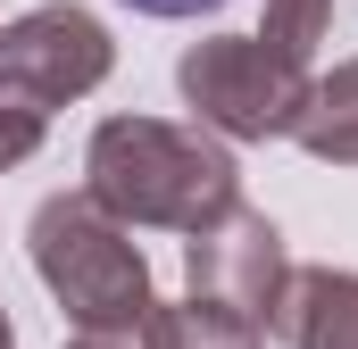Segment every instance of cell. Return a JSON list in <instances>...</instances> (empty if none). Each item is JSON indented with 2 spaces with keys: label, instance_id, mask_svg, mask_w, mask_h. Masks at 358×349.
<instances>
[{
  "label": "cell",
  "instance_id": "cell-1",
  "mask_svg": "<svg viewBox=\"0 0 358 349\" xmlns=\"http://www.w3.org/2000/svg\"><path fill=\"white\" fill-rule=\"evenodd\" d=\"M84 174V191L117 225H167V233H200L208 216L242 200L225 142L200 125H159V117H108L92 133Z\"/></svg>",
  "mask_w": 358,
  "mask_h": 349
},
{
  "label": "cell",
  "instance_id": "cell-2",
  "mask_svg": "<svg viewBox=\"0 0 358 349\" xmlns=\"http://www.w3.org/2000/svg\"><path fill=\"white\" fill-rule=\"evenodd\" d=\"M34 274L84 333H142L150 316V266L134 250V225H117L92 191H59L34 208Z\"/></svg>",
  "mask_w": 358,
  "mask_h": 349
},
{
  "label": "cell",
  "instance_id": "cell-3",
  "mask_svg": "<svg viewBox=\"0 0 358 349\" xmlns=\"http://www.w3.org/2000/svg\"><path fill=\"white\" fill-rule=\"evenodd\" d=\"M176 84H183L192 117H200L208 133L275 142V133L300 125L317 75H308V59H283L275 42H259V34H217V42H192V50H183Z\"/></svg>",
  "mask_w": 358,
  "mask_h": 349
},
{
  "label": "cell",
  "instance_id": "cell-4",
  "mask_svg": "<svg viewBox=\"0 0 358 349\" xmlns=\"http://www.w3.org/2000/svg\"><path fill=\"white\" fill-rule=\"evenodd\" d=\"M108 34H100V17L84 8H34V17H17L8 34H0V100H17V108H67V100H84L100 75H108Z\"/></svg>",
  "mask_w": 358,
  "mask_h": 349
},
{
  "label": "cell",
  "instance_id": "cell-5",
  "mask_svg": "<svg viewBox=\"0 0 358 349\" xmlns=\"http://www.w3.org/2000/svg\"><path fill=\"white\" fill-rule=\"evenodd\" d=\"M183 274H192V291L200 299H225V308H250L259 325L275 316V299H283V233H275L259 208H225V216H208L192 242H183Z\"/></svg>",
  "mask_w": 358,
  "mask_h": 349
},
{
  "label": "cell",
  "instance_id": "cell-6",
  "mask_svg": "<svg viewBox=\"0 0 358 349\" xmlns=\"http://www.w3.org/2000/svg\"><path fill=\"white\" fill-rule=\"evenodd\" d=\"M267 325L292 349H358V274H342V266L283 274V299H275Z\"/></svg>",
  "mask_w": 358,
  "mask_h": 349
},
{
  "label": "cell",
  "instance_id": "cell-7",
  "mask_svg": "<svg viewBox=\"0 0 358 349\" xmlns=\"http://www.w3.org/2000/svg\"><path fill=\"white\" fill-rule=\"evenodd\" d=\"M142 349H267V325L250 308H225V299H150L142 316Z\"/></svg>",
  "mask_w": 358,
  "mask_h": 349
},
{
  "label": "cell",
  "instance_id": "cell-8",
  "mask_svg": "<svg viewBox=\"0 0 358 349\" xmlns=\"http://www.w3.org/2000/svg\"><path fill=\"white\" fill-rule=\"evenodd\" d=\"M292 133L308 142V158H325V167H358V59H350V67H334L325 84L308 91V108H300Z\"/></svg>",
  "mask_w": 358,
  "mask_h": 349
},
{
  "label": "cell",
  "instance_id": "cell-9",
  "mask_svg": "<svg viewBox=\"0 0 358 349\" xmlns=\"http://www.w3.org/2000/svg\"><path fill=\"white\" fill-rule=\"evenodd\" d=\"M325 34H334V0H267V25H259V42H275L283 59H308Z\"/></svg>",
  "mask_w": 358,
  "mask_h": 349
},
{
  "label": "cell",
  "instance_id": "cell-10",
  "mask_svg": "<svg viewBox=\"0 0 358 349\" xmlns=\"http://www.w3.org/2000/svg\"><path fill=\"white\" fill-rule=\"evenodd\" d=\"M42 108H17V100H0V167H25L34 150H42Z\"/></svg>",
  "mask_w": 358,
  "mask_h": 349
},
{
  "label": "cell",
  "instance_id": "cell-11",
  "mask_svg": "<svg viewBox=\"0 0 358 349\" xmlns=\"http://www.w3.org/2000/svg\"><path fill=\"white\" fill-rule=\"evenodd\" d=\"M125 8H142V17H208L225 0H125Z\"/></svg>",
  "mask_w": 358,
  "mask_h": 349
},
{
  "label": "cell",
  "instance_id": "cell-12",
  "mask_svg": "<svg viewBox=\"0 0 358 349\" xmlns=\"http://www.w3.org/2000/svg\"><path fill=\"white\" fill-rule=\"evenodd\" d=\"M67 349H134V333H76Z\"/></svg>",
  "mask_w": 358,
  "mask_h": 349
},
{
  "label": "cell",
  "instance_id": "cell-13",
  "mask_svg": "<svg viewBox=\"0 0 358 349\" xmlns=\"http://www.w3.org/2000/svg\"><path fill=\"white\" fill-rule=\"evenodd\" d=\"M0 349H17V333H8V316H0Z\"/></svg>",
  "mask_w": 358,
  "mask_h": 349
}]
</instances>
